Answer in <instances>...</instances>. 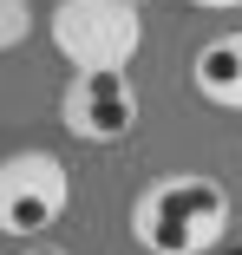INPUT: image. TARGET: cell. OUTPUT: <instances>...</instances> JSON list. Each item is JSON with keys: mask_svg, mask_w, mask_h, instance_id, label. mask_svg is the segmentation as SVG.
Instances as JSON below:
<instances>
[{"mask_svg": "<svg viewBox=\"0 0 242 255\" xmlns=\"http://www.w3.org/2000/svg\"><path fill=\"white\" fill-rule=\"evenodd\" d=\"M229 183L223 177H203V170H177V177H157L144 183L137 203H131V242L144 255H210L223 236H229Z\"/></svg>", "mask_w": 242, "mask_h": 255, "instance_id": "obj_1", "label": "cell"}, {"mask_svg": "<svg viewBox=\"0 0 242 255\" xmlns=\"http://www.w3.org/2000/svg\"><path fill=\"white\" fill-rule=\"evenodd\" d=\"M72 210V170L59 150H7L0 157V236L7 242H46L59 216Z\"/></svg>", "mask_w": 242, "mask_h": 255, "instance_id": "obj_3", "label": "cell"}, {"mask_svg": "<svg viewBox=\"0 0 242 255\" xmlns=\"http://www.w3.org/2000/svg\"><path fill=\"white\" fill-rule=\"evenodd\" d=\"M33 39V0H0V53H20Z\"/></svg>", "mask_w": 242, "mask_h": 255, "instance_id": "obj_6", "label": "cell"}, {"mask_svg": "<svg viewBox=\"0 0 242 255\" xmlns=\"http://www.w3.org/2000/svg\"><path fill=\"white\" fill-rule=\"evenodd\" d=\"M190 85H197L203 105L216 112H242V26L236 33H216L197 46V59H190Z\"/></svg>", "mask_w": 242, "mask_h": 255, "instance_id": "obj_5", "label": "cell"}, {"mask_svg": "<svg viewBox=\"0 0 242 255\" xmlns=\"http://www.w3.org/2000/svg\"><path fill=\"white\" fill-rule=\"evenodd\" d=\"M190 7H203V13H236L242 0H190Z\"/></svg>", "mask_w": 242, "mask_h": 255, "instance_id": "obj_8", "label": "cell"}, {"mask_svg": "<svg viewBox=\"0 0 242 255\" xmlns=\"http://www.w3.org/2000/svg\"><path fill=\"white\" fill-rule=\"evenodd\" d=\"M20 255H72V249H59V242H20Z\"/></svg>", "mask_w": 242, "mask_h": 255, "instance_id": "obj_7", "label": "cell"}, {"mask_svg": "<svg viewBox=\"0 0 242 255\" xmlns=\"http://www.w3.org/2000/svg\"><path fill=\"white\" fill-rule=\"evenodd\" d=\"M59 125L79 144H124L137 131V85L131 72H72L59 92Z\"/></svg>", "mask_w": 242, "mask_h": 255, "instance_id": "obj_4", "label": "cell"}, {"mask_svg": "<svg viewBox=\"0 0 242 255\" xmlns=\"http://www.w3.org/2000/svg\"><path fill=\"white\" fill-rule=\"evenodd\" d=\"M46 33L72 72H124L144 46V13L131 0H59L46 13Z\"/></svg>", "mask_w": 242, "mask_h": 255, "instance_id": "obj_2", "label": "cell"}]
</instances>
